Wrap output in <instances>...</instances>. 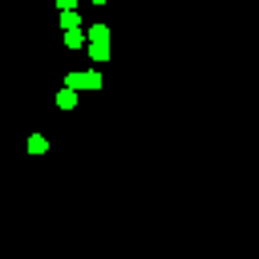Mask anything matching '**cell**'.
<instances>
[{
	"instance_id": "obj_5",
	"label": "cell",
	"mask_w": 259,
	"mask_h": 259,
	"mask_svg": "<svg viewBox=\"0 0 259 259\" xmlns=\"http://www.w3.org/2000/svg\"><path fill=\"white\" fill-rule=\"evenodd\" d=\"M61 24H65V28H69V32H77V24H81V20H77V12H73V8H69V12H65V16H61Z\"/></svg>"
},
{
	"instance_id": "obj_6",
	"label": "cell",
	"mask_w": 259,
	"mask_h": 259,
	"mask_svg": "<svg viewBox=\"0 0 259 259\" xmlns=\"http://www.w3.org/2000/svg\"><path fill=\"white\" fill-rule=\"evenodd\" d=\"M57 4H61V8H65V12H69V8H73V0H57Z\"/></svg>"
},
{
	"instance_id": "obj_4",
	"label": "cell",
	"mask_w": 259,
	"mask_h": 259,
	"mask_svg": "<svg viewBox=\"0 0 259 259\" xmlns=\"http://www.w3.org/2000/svg\"><path fill=\"white\" fill-rule=\"evenodd\" d=\"M45 150H49V142H45L40 134H32V138H28V154H45Z\"/></svg>"
},
{
	"instance_id": "obj_2",
	"label": "cell",
	"mask_w": 259,
	"mask_h": 259,
	"mask_svg": "<svg viewBox=\"0 0 259 259\" xmlns=\"http://www.w3.org/2000/svg\"><path fill=\"white\" fill-rule=\"evenodd\" d=\"M101 77L97 73H69V89H97Z\"/></svg>"
},
{
	"instance_id": "obj_7",
	"label": "cell",
	"mask_w": 259,
	"mask_h": 259,
	"mask_svg": "<svg viewBox=\"0 0 259 259\" xmlns=\"http://www.w3.org/2000/svg\"><path fill=\"white\" fill-rule=\"evenodd\" d=\"M93 4H105V0H93Z\"/></svg>"
},
{
	"instance_id": "obj_1",
	"label": "cell",
	"mask_w": 259,
	"mask_h": 259,
	"mask_svg": "<svg viewBox=\"0 0 259 259\" xmlns=\"http://www.w3.org/2000/svg\"><path fill=\"white\" fill-rule=\"evenodd\" d=\"M89 57H93V61H105V57H109V28H105V24L89 28Z\"/></svg>"
},
{
	"instance_id": "obj_3",
	"label": "cell",
	"mask_w": 259,
	"mask_h": 259,
	"mask_svg": "<svg viewBox=\"0 0 259 259\" xmlns=\"http://www.w3.org/2000/svg\"><path fill=\"white\" fill-rule=\"evenodd\" d=\"M57 105H61V109H73V105H77V89H61V93H57Z\"/></svg>"
}]
</instances>
